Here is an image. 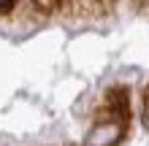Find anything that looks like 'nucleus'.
<instances>
[{"mask_svg": "<svg viewBox=\"0 0 149 146\" xmlns=\"http://www.w3.org/2000/svg\"><path fill=\"white\" fill-rule=\"evenodd\" d=\"M122 138V122H100L87 135V146H117Z\"/></svg>", "mask_w": 149, "mask_h": 146, "instance_id": "nucleus-1", "label": "nucleus"}, {"mask_svg": "<svg viewBox=\"0 0 149 146\" xmlns=\"http://www.w3.org/2000/svg\"><path fill=\"white\" fill-rule=\"evenodd\" d=\"M109 106L117 111V114H127V92L125 89H114L111 95H109Z\"/></svg>", "mask_w": 149, "mask_h": 146, "instance_id": "nucleus-2", "label": "nucleus"}, {"mask_svg": "<svg viewBox=\"0 0 149 146\" xmlns=\"http://www.w3.org/2000/svg\"><path fill=\"white\" fill-rule=\"evenodd\" d=\"M33 6H36L41 14H54L60 8V0H33Z\"/></svg>", "mask_w": 149, "mask_h": 146, "instance_id": "nucleus-3", "label": "nucleus"}, {"mask_svg": "<svg viewBox=\"0 0 149 146\" xmlns=\"http://www.w3.org/2000/svg\"><path fill=\"white\" fill-rule=\"evenodd\" d=\"M144 114H146V125H149V92H146V106H144Z\"/></svg>", "mask_w": 149, "mask_h": 146, "instance_id": "nucleus-4", "label": "nucleus"}]
</instances>
